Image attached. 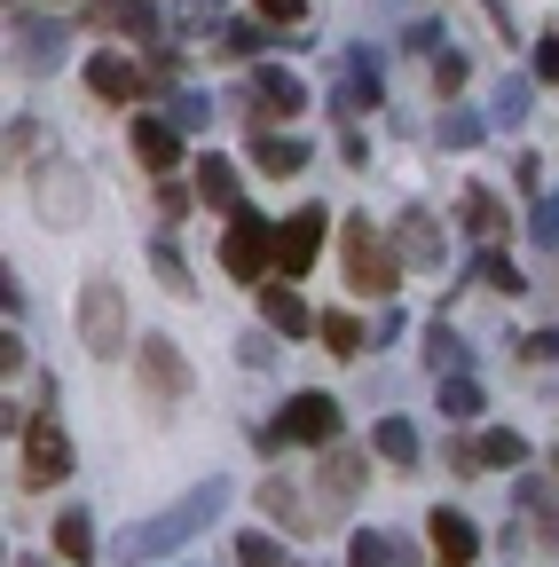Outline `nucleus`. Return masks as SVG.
<instances>
[{
	"label": "nucleus",
	"instance_id": "9",
	"mask_svg": "<svg viewBox=\"0 0 559 567\" xmlns=\"http://www.w3.org/2000/svg\"><path fill=\"white\" fill-rule=\"evenodd\" d=\"M308 111V87L292 80L284 63H260L252 71V126H268V118H300Z\"/></svg>",
	"mask_w": 559,
	"mask_h": 567
},
{
	"label": "nucleus",
	"instance_id": "26",
	"mask_svg": "<svg viewBox=\"0 0 559 567\" xmlns=\"http://www.w3.org/2000/svg\"><path fill=\"white\" fill-rule=\"evenodd\" d=\"M260 513H276V520H284V528H292V536H300V528H308V513H300V496H292V488H284V481H276V473H268V481H260Z\"/></svg>",
	"mask_w": 559,
	"mask_h": 567
},
{
	"label": "nucleus",
	"instance_id": "4",
	"mask_svg": "<svg viewBox=\"0 0 559 567\" xmlns=\"http://www.w3.org/2000/svg\"><path fill=\"white\" fill-rule=\"evenodd\" d=\"M260 450H284V442H308V450H331L339 442V402L331 394H292L284 402V417H276V425H260V434H252Z\"/></svg>",
	"mask_w": 559,
	"mask_h": 567
},
{
	"label": "nucleus",
	"instance_id": "34",
	"mask_svg": "<svg viewBox=\"0 0 559 567\" xmlns=\"http://www.w3.org/2000/svg\"><path fill=\"white\" fill-rule=\"evenodd\" d=\"M434 87H442V95L465 87V55H434Z\"/></svg>",
	"mask_w": 559,
	"mask_h": 567
},
{
	"label": "nucleus",
	"instance_id": "23",
	"mask_svg": "<svg viewBox=\"0 0 559 567\" xmlns=\"http://www.w3.org/2000/svg\"><path fill=\"white\" fill-rule=\"evenodd\" d=\"M442 417H449V425H473V417H480V379H473V371L442 379Z\"/></svg>",
	"mask_w": 559,
	"mask_h": 567
},
{
	"label": "nucleus",
	"instance_id": "3",
	"mask_svg": "<svg viewBox=\"0 0 559 567\" xmlns=\"http://www.w3.org/2000/svg\"><path fill=\"white\" fill-rule=\"evenodd\" d=\"M72 323H80V347H87V354H118V347H134V339H126V292H118L111 276H87V284H80Z\"/></svg>",
	"mask_w": 559,
	"mask_h": 567
},
{
	"label": "nucleus",
	"instance_id": "27",
	"mask_svg": "<svg viewBox=\"0 0 559 567\" xmlns=\"http://www.w3.org/2000/svg\"><path fill=\"white\" fill-rule=\"evenodd\" d=\"M346 559H355V567H402V544L379 536V528H363L355 544H346Z\"/></svg>",
	"mask_w": 559,
	"mask_h": 567
},
{
	"label": "nucleus",
	"instance_id": "8",
	"mask_svg": "<svg viewBox=\"0 0 559 567\" xmlns=\"http://www.w3.org/2000/svg\"><path fill=\"white\" fill-rule=\"evenodd\" d=\"M394 252H402V268H442V221H434V213L426 205H402L394 213Z\"/></svg>",
	"mask_w": 559,
	"mask_h": 567
},
{
	"label": "nucleus",
	"instance_id": "39",
	"mask_svg": "<svg viewBox=\"0 0 559 567\" xmlns=\"http://www.w3.org/2000/svg\"><path fill=\"white\" fill-rule=\"evenodd\" d=\"M473 134H480V118H465V111L442 118V142H449V151H457V142H473Z\"/></svg>",
	"mask_w": 559,
	"mask_h": 567
},
{
	"label": "nucleus",
	"instance_id": "33",
	"mask_svg": "<svg viewBox=\"0 0 559 567\" xmlns=\"http://www.w3.org/2000/svg\"><path fill=\"white\" fill-rule=\"evenodd\" d=\"M513 354H520V363H551V354H559V331H536V339H513Z\"/></svg>",
	"mask_w": 559,
	"mask_h": 567
},
{
	"label": "nucleus",
	"instance_id": "7",
	"mask_svg": "<svg viewBox=\"0 0 559 567\" xmlns=\"http://www.w3.org/2000/svg\"><path fill=\"white\" fill-rule=\"evenodd\" d=\"M63 473H72V442H63V425L55 417H32L24 425V481L32 488H55Z\"/></svg>",
	"mask_w": 559,
	"mask_h": 567
},
{
	"label": "nucleus",
	"instance_id": "13",
	"mask_svg": "<svg viewBox=\"0 0 559 567\" xmlns=\"http://www.w3.org/2000/svg\"><path fill=\"white\" fill-rule=\"evenodd\" d=\"M134 158H143V174H174L182 166V126L174 118H134Z\"/></svg>",
	"mask_w": 559,
	"mask_h": 567
},
{
	"label": "nucleus",
	"instance_id": "15",
	"mask_svg": "<svg viewBox=\"0 0 559 567\" xmlns=\"http://www.w3.org/2000/svg\"><path fill=\"white\" fill-rule=\"evenodd\" d=\"M457 213H465V237H480V245H497L513 221H505V205H497V189H480V182H465L457 189Z\"/></svg>",
	"mask_w": 559,
	"mask_h": 567
},
{
	"label": "nucleus",
	"instance_id": "6",
	"mask_svg": "<svg viewBox=\"0 0 559 567\" xmlns=\"http://www.w3.org/2000/svg\"><path fill=\"white\" fill-rule=\"evenodd\" d=\"M323 229H331V213L323 205H300L276 221V276H308L315 252H323Z\"/></svg>",
	"mask_w": 559,
	"mask_h": 567
},
{
	"label": "nucleus",
	"instance_id": "40",
	"mask_svg": "<svg viewBox=\"0 0 559 567\" xmlns=\"http://www.w3.org/2000/svg\"><path fill=\"white\" fill-rule=\"evenodd\" d=\"M17 567H48V559H17Z\"/></svg>",
	"mask_w": 559,
	"mask_h": 567
},
{
	"label": "nucleus",
	"instance_id": "18",
	"mask_svg": "<svg viewBox=\"0 0 559 567\" xmlns=\"http://www.w3.org/2000/svg\"><path fill=\"white\" fill-rule=\"evenodd\" d=\"M363 481H371V473H363V457H355V450H339V442L323 450V496H331V505H355Z\"/></svg>",
	"mask_w": 559,
	"mask_h": 567
},
{
	"label": "nucleus",
	"instance_id": "28",
	"mask_svg": "<svg viewBox=\"0 0 559 567\" xmlns=\"http://www.w3.org/2000/svg\"><path fill=\"white\" fill-rule=\"evenodd\" d=\"M151 268H158V284H166V292H182V300L197 292V284H189V260H182L174 245H151Z\"/></svg>",
	"mask_w": 559,
	"mask_h": 567
},
{
	"label": "nucleus",
	"instance_id": "11",
	"mask_svg": "<svg viewBox=\"0 0 559 567\" xmlns=\"http://www.w3.org/2000/svg\"><path fill=\"white\" fill-rule=\"evenodd\" d=\"M87 24H95V32H134V40L166 32L158 0H87Z\"/></svg>",
	"mask_w": 559,
	"mask_h": 567
},
{
	"label": "nucleus",
	"instance_id": "31",
	"mask_svg": "<svg viewBox=\"0 0 559 567\" xmlns=\"http://www.w3.org/2000/svg\"><path fill=\"white\" fill-rule=\"evenodd\" d=\"M237 567H284V544L276 536H237Z\"/></svg>",
	"mask_w": 559,
	"mask_h": 567
},
{
	"label": "nucleus",
	"instance_id": "14",
	"mask_svg": "<svg viewBox=\"0 0 559 567\" xmlns=\"http://www.w3.org/2000/svg\"><path fill=\"white\" fill-rule=\"evenodd\" d=\"M87 87L103 103H134V95H143V63H126L118 48H103V55H87Z\"/></svg>",
	"mask_w": 559,
	"mask_h": 567
},
{
	"label": "nucleus",
	"instance_id": "16",
	"mask_svg": "<svg viewBox=\"0 0 559 567\" xmlns=\"http://www.w3.org/2000/svg\"><path fill=\"white\" fill-rule=\"evenodd\" d=\"M260 316H268V331H276V339L315 331V316H308V300L292 292V284H260Z\"/></svg>",
	"mask_w": 559,
	"mask_h": 567
},
{
	"label": "nucleus",
	"instance_id": "12",
	"mask_svg": "<svg viewBox=\"0 0 559 567\" xmlns=\"http://www.w3.org/2000/svg\"><path fill=\"white\" fill-rule=\"evenodd\" d=\"M426 536H434V559H442V567H473V559H480V528H473L457 505H442V513L426 520Z\"/></svg>",
	"mask_w": 559,
	"mask_h": 567
},
{
	"label": "nucleus",
	"instance_id": "22",
	"mask_svg": "<svg viewBox=\"0 0 559 567\" xmlns=\"http://www.w3.org/2000/svg\"><path fill=\"white\" fill-rule=\"evenodd\" d=\"M197 197L221 205V213H237V166L229 158H197Z\"/></svg>",
	"mask_w": 559,
	"mask_h": 567
},
{
	"label": "nucleus",
	"instance_id": "25",
	"mask_svg": "<svg viewBox=\"0 0 559 567\" xmlns=\"http://www.w3.org/2000/svg\"><path fill=\"white\" fill-rule=\"evenodd\" d=\"M315 339H323L331 354H363V323H355V316H339V308L315 316Z\"/></svg>",
	"mask_w": 559,
	"mask_h": 567
},
{
	"label": "nucleus",
	"instance_id": "21",
	"mask_svg": "<svg viewBox=\"0 0 559 567\" xmlns=\"http://www.w3.org/2000/svg\"><path fill=\"white\" fill-rule=\"evenodd\" d=\"M371 450H379L394 473H410V465H417V425H410V417H379V425H371Z\"/></svg>",
	"mask_w": 559,
	"mask_h": 567
},
{
	"label": "nucleus",
	"instance_id": "32",
	"mask_svg": "<svg viewBox=\"0 0 559 567\" xmlns=\"http://www.w3.org/2000/svg\"><path fill=\"white\" fill-rule=\"evenodd\" d=\"M528 237L559 252V197H544V205H536V221H528Z\"/></svg>",
	"mask_w": 559,
	"mask_h": 567
},
{
	"label": "nucleus",
	"instance_id": "35",
	"mask_svg": "<svg viewBox=\"0 0 559 567\" xmlns=\"http://www.w3.org/2000/svg\"><path fill=\"white\" fill-rule=\"evenodd\" d=\"M536 80H551V87H559V32H544V40H536Z\"/></svg>",
	"mask_w": 559,
	"mask_h": 567
},
{
	"label": "nucleus",
	"instance_id": "5",
	"mask_svg": "<svg viewBox=\"0 0 559 567\" xmlns=\"http://www.w3.org/2000/svg\"><path fill=\"white\" fill-rule=\"evenodd\" d=\"M268 260H276V221H260L252 205H237V213H229V229H221V268H229L237 284H260Z\"/></svg>",
	"mask_w": 559,
	"mask_h": 567
},
{
	"label": "nucleus",
	"instance_id": "24",
	"mask_svg": "<svg viewBox=\"0 0 559 567\" xmlns=\"http://www.w3.org/2000/svg\"><path fill=\"white\" fill-rule=\"evenodd\" d=\"M473 457H480V465H497V473H505V465H520V457H528V442L513 434V425H488V434L473 442Z\"/></svg>",
	"mask_w": 559,
	"mask_h": 567
},
{
	"label": "nucleus",
	"instance_id": "10",
	"mask_svg": "<svg viewBox=\"0 0 559 567\" xmlns=\"http://www.w3.org/2000/svg\"><path fill=\"white\" fill-rule=\"evenodd\" d=\"M143 386H151L158 402H182V394H189V363H182V347H174L166 331H143Z\"/></svg>",
	"mask_w": 559,
	"mask_h": 567
},
{
	"label": "nucleus",
	"instance_id": "2",
	"mask_svg": "<svg viewBox=\"0 0 559 567\" xmlns=\"http://www.w3.org/2000/svg\"><path fill=\"white\" fill-rule=\"evenodd\" d=\"M339 268H346V284H355L363 300H394V284H402V252L379 237V221H363V213L339 221Z\"/></svg>",
	"mask_w": 559,
	"mask_h": 567
},
{
	"label": "nucleus",
	"instance_id": "36",
	"mask_svg": "<svg viewBox=\"0 0 559 567\" xmlns=\"http://www.w3.org/2000/svg\"><path fill=\"white\" fill-rule=\"evenodd\" d=\"M205 118H214V111H205V95H182V103H174V126H182V134H197Z\"/></svg>",
	"mask_w": 559,
	"mask_h": 567
},
{
	"label": "nucleus",
	"instance_id": "19",
	"mask_svg": "<svg viewBox=\"0 0 559 567\" xmlns=\"http://www.w3.org/2000/svg\"><path fill=\"white\" fill-rule=\"evenodd\" d=\"M17 55H24V71H55V55H63V24L17 17Z\"/></svg>",
	"mask_w": 559,
	"mask_h": 567
},
{
	"label": "nucleus",
	"instance_id": "37",
	"mask_svg": "<svg viewBox=\"0 0 559 567\" xmlns=\"http://www.w3.org/2000/svg\"><path fill=\"white\" fill-rule=\"evenodd\" d=\"M24 151H40V126H32V118L9 126V158H24ZM24 166H32V158H24Z\"/></svg>",
	"mask_w": 559,
	"mask_h": 567
},
{
	"label": "nucleus",
	"instance_id": "17",
	"mask_svg": "<svg viewBox=\"0 0 559 567\" xmlns=\"http://www.w3.org/2000/svg\"><path fill=\"white\" fill-rule=\"evenodd\" d=\"M252 166H260L268 182H292V174L308 166V142H292V134H268V126H260V134H252Z\"/></svg>",
	"mask_w": 559,
	"mask_h": 567
},
{
	"label": "nucleus",
	"instance_id": "38",
	"mask_svg": "<svg viewBox=\"0 0 559 567\" xmlns=\"http://www.w3.org/2000/svg\"><path fill=\"white\" fill-rule=\"evenodd\" d=\"M260 17H268V24H300L308 0H260Z\"/></svg>",
	"mask_w": 559,
	"mask_h": 567
},
{
	"label": "nucleus",
	"instance_id": "20",
	"mask_svg": "<svg viewBox=\"0 0 559 567\" xmlns=\"http://www.w3.org/2000/svg\"><path fill=\"white\" fill-rule=\"evenodd\" d=\"M103 544H95V520H87V505H72V513H55V559H72V567H87Z\"/></svg>",
	"mask_w": 559,
	"mask_h": 567
},
{
	"label": "nucleus",
	"instance_id": "1",
	"mask_svg": "<svg viewBox=\"0 0 559 567\" xmlns=\"http://www.w3.org/2000/svg\"><path fill=\"white\" fill-rule=\"evenodd\" d=\"M221 505H229V481H205V488H189L182 505H166V513H151V520H134V528L118 536V559H126V567H143V559L182 551L189 536H205V528L221 520Z\"/></svg>",
	"mask_w": 559,
	"mask_h": 567
},
{
	"label": "nucleus",
	"instance_id": "29",
	"mask_svg": "<svg viewBox=\"0 0 559 567\" xmlns=\"http://www.w3.org/2000/svg\"><path fill=\"white\" fill-rule=\"evenodd\" d=\"M426 354H434V371H442V379H457V371H465V347H457V331H449V323H434V331H426Z\"/></svg>",
	"mask_w": 559,
	"mask_h": 567
},
{
	"label": "nucleus",
	"instance_id": "30",
	"mask_svg": "<svg viewBox=\"0 0 559 567\" xmlns=\"http://www.w3.org/2000/svg\"><path fill=\"white\" fill-rule=\"evenodd\" d=\"M480 284H488V292H520V268H513L497 245H488V252H480Z\"/></svg>",
	"mask_w": 559,
	"mask_h": 567
}]
</instances>
